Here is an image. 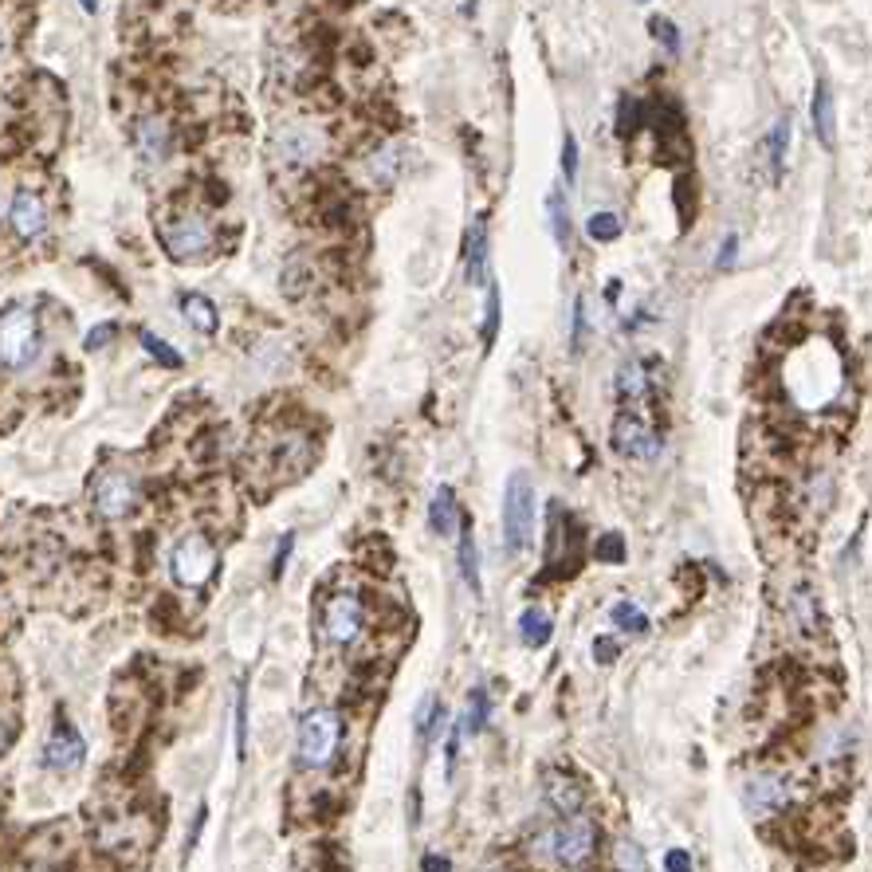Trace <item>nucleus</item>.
<instances>
[{"mask_svg": "<svg viewBox=\"0 0 872 872\" xmlns=\"http://www.w3.org/2000/svg\"><path fill=\"white\" fill-rule=\"evenodd\" d=\"M613 864H617V872H648L645 869V853H640L633 841H621L617 846V857H613Z\"/></svg>", "mask_w": 872, "mask_h": 872, "instance_id": "nucleus-31", "label": "nucleus"}, {"mask_svg": "<svg viewBox=\"0 0 872 872\" xmlns=\"http://www.w3.org/2000/svg\"><path fill=\"white\" fill-rule=\"evenodd\" d=\"M142 346H146V354H153V358L162 362V366H181V354L173 351L170 342H162L158 334H150V331H142Z\"/></svg>", "mask_w": 872, "mask_h": 872, "instance_id": "nucleus-30", "label": "nucleus"}, {"mask_svg": "<svg viewBox=\"0 0 872 872\" xmlns=\"http://www.w3.org/2000/svg\"><path fill=\"white\" fill-rule=\"evenodd\" d=\"M562 173H567V181H574V173H578V150H574V138H567V142H562Z\"/></svg>", "mask_w": 872, "mask_h": 872, "instance_id": "nucleus-41", "label": "nucleus"}, {"mask_svg": "<svg viewBox=\"0 0 872 872\" xmlns=\"http://www.w3.org/2000/svg\"><path fill=\"white\" fill-rule=\"evenodd\" d=\"M421 872H452V864H449V857L429 853V857H424V864H421Z\"/></svg>", "mask_w": 872, "mask_h": 872, "instance_id": "nucleus-43", "label": "nucleus"}, {"mask_svg": "<svg viewBox=\"0 0 872 872\" xmlns=\"http://www.w3.org/2000/svg\"><path fill=\"white\" fill-rule=\"evenodd\" d=\"M790 613H794V625H798L801 633L821 629V602L809 585H798V590L790 594Z\"/></svg>", "mask_w": 872, "mask_h": 872, "instance_id": "nucleus-19", "label": "nucleus"}, {"mask_svg": "<svg viewBox=\"0 0 872 872\" xmlns=\"http://www.w3.org/2000/svg\"><path fill=\"white\" fill-rule=\"evenodd\" d=\"M338 746H342V715L334 708H311L303 720H299L295 755L303 766L323 771V766L334 763Z\"/></svg>", "mask_w": 872, "mask_h": 872, "instance_id": "nucleus-1", "label": "nucleus"}, {"mask_svg": "<svg viewBox=\"0 0 872 872\" xmlns=\"http://www.w3.org/2000/svg\"><path fill=\"white\" fill-rule=\"evenodd\" d=\"M786 153H790V122H774L771 138H766V158H771L774 173H783Z\"/></svg>", "mask_w": 872, "mask_h": 872, "instance_id": "nucleus-27", "label": "nucleus"}, {"mask_svg": "<svg viewBox=\"0 0 872 872\" xmlns=\"http://www.w3.org/2000/svg\"><path fill=\"white\" fill-rule=\"evenodd\" d=\"M429 523L432 531L444 535V539L456 531V492L452 487H437V495H432L429 504Z\"/></svg>", "mask_w": 872, "mask_h": 872, "instance_id": "nucleus-20", "label": "nucleus"}, {"mask_svg": "<svg viewBox=\"0 0 872 872\" xmlns=\"http://www.w3.org/2000/svg\"><path fill=\"white\" fill-rule=\"evenodd\" d=\"M598 849V826L585 814H570L547 833V853L567 869H582Z\"/></svg>", "mask_w": 872, "mask_h": 872, "instance_id": "nucleus-4", "label": "nucleus"}, {"mask_svg": "<svg viewBox=\"0 0 872 872\" xmlns=\"http://www.w3.org/2000/svg\"><path fill=\"white\" fill-rule=\"evenodd\" d=\"M181 315H185V323H190L197 334H216V326H220V315H216L213 299L197 295V291L181 295Z\"/></svg>", "mask_w": 872, "mask_h": 872, "instance_id": "nucleus-18", "label": "nucleus"}, {"mask_svg": "<svg viewBox=\"0 0 872 872\" xmlns=\"http://www.w3.org/2000/svg\"><path fill=\"white\" fill-rule=\"evenodd\" d=\"M291 547H295V535H283V539H279V550H276V567H271V570H276V574H279V570H283V567H288Z\"/></svg>", "mask_w": 872, "mask_h": 872, "instance_id": "nucleus-42", "label": "nucleus"}, {"mask_svg": "<svg viewBox=\"0 0 872 872\" xmlns=\"http://www.w3.org/2000/svg\"><path fill=\"white\" fill-rule=\"evenodd\" d=\"M323 150H326L323 130L311 127V122H288V127H279L276 138H271V153H276V162L283 170H311L323 158Z\"/></svg>", "mask_w": 872, "mask_h": 872, "instance_id": "nucleus-7", "label": "nucleus"}, {"mask_svg": "<svg viewBox=\"0 0 872 872\" xmlns=\"http://www.w3.org/2000/svg\"><path fill=\"white\" fill-rule=\"evenodd\" d=\"M83 758H87V743H83V735L67 720H60L52 731V739H47V746H44V766L47 771L67 774V771H79Z\"/></svg>", "mask_w": 872, "mask_h": 872, "instance_id": "nucleus-12", "label": "nucleus"}, {"mask_svg": "<svg viewBox=\"0 0 872 872\" xmlns=\"http://www.w3.org/2000/svg\"><path fill=\"white\" fill-rule=\"evenodd\" d=\"M613 452H621L625 460H653L660 452V432L653 421H645L640 413H617L610 429Z\"/></svg>", "mask_w": 872, "mask_h": 872, "instance_id": "nucleus-9", "label": "nucleus"}, {"mask_svg": "<svg viewBox=\"0 0 872 872\" xmlns=\"http://www.w3.org/2000/svg\"><path fill=\"white\" fill-rule=\"evenodd\" d=\"M397 173H401V146L397 142L378 146V150L366 158V177L374 181V185H394Z\"/></svg>", "mask_w": 872, "mask_h": 872, "instance_id": "nucleus-16", "label": "nucleus"}, {"mask_svg": "<svg viewBox=\"0 0 872 872\" xmlns=\"http://www.w3.org/2000/svg\"><path fill=\"white\" fill-rule=\"evenodd\" d=\"M244 739H248V708H244V688L236 692V755H244Z\"/></svg>", "mask_w": 872, "mask_h": 872, "instance_id": "nucleus-36", "label": "nucleus"}, {"mask_svg": "<svg viewBox=\"0 0 872 872\" xmlns=\"http://www.w3.org/2000/svg\"><path fill=\"white\" fill-rule=\"evenodd\" d=\"M9 225L20 240H40L47 228V208L36 193H17L9 205Z\"/></svg>", "mask_w": 872, "mask_h": 872, "instance_id": "nucleus-14", "label": "nucleus"}, {"mask_svg": "<svg viewBox=\"0 0 872 872\" xmlns=\"http://www.w3.org/2000/svg\"><path fill=\"white\" fill-rule=\"evenodd\" d=\"M162 244L173 260H201V256L213 252L216 233L201 213H177L170 220H162Z\"/></svg>", "mask_w": 872, "mask_h": 872, "instance_id": "nucleus-6", "label": "nucleus"}, {"mask_svg": "<svg viewBox=\"0 0 872 872\" xmlns=\"http://www.w3.org/2000/svg\"><path fill=\"white\" fill-rule=\"evenodd\" d=\"M492 872H507V869H492Z\"/></svg>", "mask_w": 872, "mask_h": 872, "instance_id": "nucleus-47", "label": "nucleus"}, {"mask_svg": "<svg viewBox=\"0 0 872 872\" xmlns=\"http://www.w3.org/2000/svg\"><path fill=\"white\" fill-rule=\"evenodd\" d=\"M40 351H44V334H40V319L28 306H12L0 315V366L20 374V369L36 366Z\"/></svg>", "mask_w": 872, "mask_h": 872, "instance_id": "nucleus-2", "label": "nucleus"}, {"mask_svg": "<svg viewBox=\"0 0 872 872\" xmlns=\"http://www.w3.org/2000/svg\"><path fill=\"white\" fill-rule=\"evenodd\" d=\"M319 629H323V640L334 648H346L362 637L366 629V605H362L358 594H334L331 602L323 605V617H319Z\"/></svg>", "mask_w": 872, "mask_h": 872, "instance_id": "nucleus-8", "label": "nucleus"}, {"mask_svg": "<svg viewBox=\"0 0 872 872\" xmlns=\"http://www.w3.org/2000/svg\"><path fill=\"white\" fill-rule=\"evenodd\" d=\"M110 338H115V326H110V323L95 326V331L87 334V351H103V346H107Z\"/></svg>", "mask_w": 872, "mask_h": 872, "instance_id": "nucleus-40", "label": "nucleus"}, {"mask_svg": "<svg viewBox=\"0 0 872 872\" xmlns=\"http://www.w3.org/2000/svg\"><path fill=\"white\" fill-rule=\"evenodd\" d=\"M613 389L625 405H637L648 401L653 389H657V378H653V362L645 358H629L625 366L617 369V378H613Z\"/></svg>", "mask_w": 872, "mask_h": 872, "instance_id": "nucleus-15", "label": "nucleus"}, {"mask_svg": "<svg viewBox=\"0 0 872 872\" xmlns=\"http://www.w3.org/2000/svg\"><path fill=\"white\" fill-rule=\"evenodd\" d=\"M535 484L527 472H515L504 492V547L507 555H527L535 542Z\"/></svg>", "mask_w": 872, "mask_h": 872, "instance_id": "nucleus-3", "label": "nucleus"}, {"mask_svg": "<svg viewBox=\"0 0 872 872\" xmlns=\"http://www.w3.org/2000/svg\"><path fill=\"white\" fill-rule=\"evenodd\" d=\"M487 720H492V700H487L484 688H472L469 711H464V731H484Z\"/></svg>", "mask_w": 872, "mask_h": 872, "instance_id": "nucleus-28", "label": "nucleus"}, {"mask_svg": "<svg viewBox=\"0 0 872 872\" xmlns=\"http://www.w3.org/2000/svg\"><path fill=\"white\" fill-rule=\"evenodd\" d=\"M550 633H555V617H550L547 610H527V613H519V637H523V645H531V648L547 645Z\"/></svg>", "mask_w": 872, "mask_h": 872, "instance_id": "nucleus-22", "label": "nucleus"}, {"mask_svg": "<svg viewBox=\"0 0 872 872\" xmlns=\"http://www.w3.org/2000/svg\"><path fill=\"white\" fill-rule=\"evenodd\" d=\"M95 4H99V0H83V9H95Z\"/></svg>", "mask_w": 872, "mask_h": 872, "instance_id": "nucleus-46", "label": "nucleus"}, {"mask_svg": "<svg viewBox=\"0 0 872 872\" xmlns=\"http://www.w3.org/2000/svg\"><path fill=\"white\" fill-rule=\"evenodd\" d=\"M216 562H220V558H216V542L201 531H190L170 555L173 582L185 585V590H201V585L216 574Z\"/></svg>", "mask_w": 872, "mask_h": 872, "instance_id": "nucleus-5", "label": "nucleus"}, {"mask_svg": "<svg viewBox=\"0 0 872 872\" xmlns=\"http://www.w3.org/2000/svg\"><path fill=\"white\" fill-rule=\"evenodd\" d=\"M460 735H464V723H452L449 731V746H444V758H449V778L456 774V758H460Z\"/></svg>", "mask_w": 872, "mask_h": 872, "instance_id": "nucleus-37", "label": "nucleus"}, {"mask_svg": "<svg viewBox=\"0 0 872 872\" xmlns=\"http://www.w3.org/2000/svg\"><path fill=\"white\" fill-rule=\"evenodd\" d=\"M585 338H590V306H585V299H578V303H574V334H570V346H574V351H582Z\"/></svg>", "mask_w": 872, "mask_h": 872, "instance_id": "nucleus-33", "label": "nucleus"}, {"mask_svg": "<svg viewBox=\"0 0 872 872\" xmlns=\"http://www.w3.org/2000/svg\"><path fill=\"white\" fill-rule=\"evenodd\" d=\"M585 233H590V240L598 244H610L621 236V216L617 213H594L590 220H585Z\"/></svg>", "mask_w": 872, "mask_h": 872, "instance_id": "nucleus-29", "label": "nucleus"}, {"mask_svg": "<svg viewBox=\"0 0 872 872\" xmlns=\"http://www.w3.org/2000/svg\"><path fill=\"white\" fill-rule=\"evenodd\" d=\"M90 499H95L99 515H107V519H122V515L134 507L138 487H134V480H130L127 472L107 469L99 480H95V487H90Z\"/></svg>", "mask_w": 872, "mask_h": 872, "instance_id": "nucleus-11", "label": "nucleus"}, {"mask_svg": "<svg viewBox=\"0 0 872 872\" xmlns=\"http://www.w3.org/2000/svg\"><path fill=\"white\" fill-rule=\"evenodd\" d=\"M4 44H9V36H4V24H0V52H4Z\"/></svg>", "mask_w": 872, "mask_h": 872, "instance_id": "nucleus-45", "label": "nucleus"}, {"mask_svg": "<svg viewBox=\"0 0 872 872\" xmlns=\"http://www.w3.org/2000/svg\"><path fill=\"white\" fill-rule=\"evenodd\" d=\"M610 617L621 633H633V637H637V633H648V613L640 610L637 602H617L610 610Z\"/></svg>", "mask_w": 872, "mask_h": 872, "instance_id": "nucleus-26", "label": "nucleus"}, {"mask_svg": "<svg viewBox=\"0 0 872 872\" xmlns=\"http://www.w3.org/2000/svg\"><path fill=\"white\" fill-rule=\"evenodd\" d=\"M735 248H739V236H728L720 248V268H728V263L735 260Z\"/></svg>", "mask_w": 872, "mask_h": 872, "instance_id": "nucleus-44", "label": "nucleus"}, {"mask_svg": "<svg viewBox=\"0 0 872 872\" xmlns=\"http://www.w3.org/2000/svg\"><path fill=\"white\" fill-rule=\"evenodd\" d=\"M665 869L668 872H692V857H688V849H672V853L665 857Z\"/></svg>", "mask_w": 872, "mask_h": 872, "instance_id": "nucleus-39", "label": "nucleus"}, {"mask_svg": "<svg viewBox=\"0 0 872 872\" xmlns=\"http://www.w3.org/2000/svg\"><path fill=\"white\" fill-rule=\"evenodd\" d=\"M653 32H657V40H660V44H665V52H668V55H676V52H680V36H676V28L668 24L665 17H657V20H653Z\"/></svg>", "mask_w": 872, "mask_h": 872, "instance_id": "nucleus-35", "label": "nucleus"}, {"mask_svg": "<svg viewBox=\"0 0 872 872\" xmlns=\"http://www.w3.org/2000/svg\"><path fill=\"white\" fill-rule=\"evenodd\" d=\"M134 150H138V158H142L146 165L170 162V153H173V127L165 122L162 115L138 118V127H134Z\"/></svg>", "mask_w": 872, "mask_h": 872, "instance_id": "nucleus-13", "label": "nucleus"}, {"mask_svg": "<svg viewBox=\"0 0 872 872\" xmlns=\"http://www.w3.org/2000/svg\"><path fill=\"white\" fill-rule=\"evenodd\" d=\"M547 213H550V233H555L558 248H567L570 244V208H567V193L555 190L547 197Z\"/></svg>", "mask_w": 872, "mask_h": 872, "instance_id": "nucleus-25", "label": "nucleus"}, {"mask_svg": "<svg viewBox=\"0 0 872 872\" xmlns=\"http://www.w3.org/2000/svg\"><path fill=\"white\" fill-rule=\"evenodd\" d=\"M790 794L794 790H790V783H786L783 774L766 771V774H755V778L746 783L743 801H746V809H751V818H774V814H783V809H786Z\"/></svg>", "mask_w": 872, "mask_h": 872, "instance_id": "nucleus-10", "label": "nucleus"}, {"mask_svg": "<svg viewBox=\"0 0 872 872\" xmlns=\"http://www.w3.org/2000/svg\"><path fill=\"white\" fill-rule=\"evenodd\" d=\"M814 127H818V138L826 146H833V134H837V115H833V95H829V87L821 83L818 95H814Z\"/></svg>", "mask_w": 872, "mask_h": 872, "instance_id": "nucleus-24", "label": "nucleus"}, {"mask_svg": "<svg viewBox=\"0 0 872 872\" xmlns=\"http://www.w3.org/2000/svg\"><path fill=\"white\" fill-rule=\"evenodd\" d=\"M547 798L550 806L562 814V818H570V814H582V790H578V783L570 778V774L555 771L547 778Z\"/></svg>", "mask_w": 872, "mask_h": 872, "instance_id": "nucleus-17", "label": "nucleus"}, {"mask_svg": "<svg viewBox=\"0 0 872 872\" xmlns=\"http://www.w3.org/2000/svg\"><path fill=\"white\" fill-rule=\"evenodd\" d=\"M499 334V288H487V306H484V346H492Z\"/></svg>", "mask_w": 872, "mask_h": 872, "instance_id": "nucleus-32", "label": "nucleus"}, {"mask_svg": "<svg viewBox=\"0 0 872 872\" xmlns=\"http://www.w3.org/2000/svg\"><path fill=\"white\" fill-rule=\"evenodd\" d=\"M594 660H598V665H613V660H617V640L598 637L594 640Z\"/></svg>", "mask_w": 872, "mask_h": 872, "instance_id": "nucleus-38", "label": "nucleus"}, {"mask_svg": "<svg viewBox=\"0 0 872 872\" xmlns=\"http://www.w3.org/2000/svg\"><path fill=\"white\" fill-rule=\"evenodd\" d=\"M598 558L602 562H625V539L621 535H602L598 539Z\"/></svg>", "mask_w": 872, "mask_h": 872, "instance_id": "nucleus-34", "label": "nucleus"}, {"mask_svg": "<svg viewBox=\"0 0 872 872\" xmlns=\"http://www.w3.org/2000/svg\"><path fill=\"white\" fill-rule=\"evenodd\" d=\"M464 260H469V283H484V271H487V228L484 225H472L469 244H464Z\"/></svg>", "mask_w": 872, "mask_h": 872, "instance_id": "nucleus-23", "label": "nucleus"}, {"mask_svg": "<svg viewBox=\"0 0 872 872\" xmlns=\"http://www.w3.org/2000/svg\"><path fill=\"white\" fill-rule=\"evenodd\" d=\"M456 567H460V578H464V585H469L472 594H480V550H476V539H472V531H469V527H464V531H460Z\"/></svg>", "mask_w": 872, "mask_h": 872, "instance_id": "nucleus-21", "label": "nucleus"}]
</instances>
